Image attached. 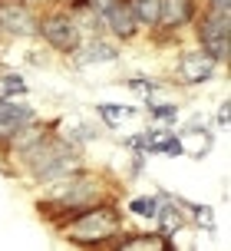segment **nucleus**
I'll return each mask as SVG.
<instances>
[{
  "label": "nucleus",
  "mask_w": 231,
  "mask_h": 251,
  "mask_svg": "<svg viewBox=\"0 0 231 251\" xmlns=\"http://www.w3.org/2000/svg\"><path fill=\"white\" fill-rule=\"evenodd\" d=\"M30 96V83L20 70L0 66V100H26Z\"/></svg>",
  "instance_id": "a211bd4d"
},
{
  "label": "nucleus",
  "mask_w": 231,
  "mask_h": 251,
  "mask_svg": "<svg viewBox=\"0 0 231 251\" xmlns=\"http://www.w3.org/2000/svg\"><path fill=\"white\" fill-rule=\"evenodd\" d=\"M119 86H126L129 93H136L142 100H155L162 89H172V83L168 79H155V76H122Z\"/></svg>",
  "instance_id": "aec40b11"
},
{
  "label": "nucleus",
  "mask_w": 231,
  "mask_h": 251,
  "mask_svg": "<svg viewBox=\"0 0 231 251\" xmlns=\"http://www.w3.org/2000/svg\"><path fill=\"white\" fill-rule=\"evenodd\" d=\"M192 40L202 53H208L211 60L228 70L231 60V13H215V10H198L192 24Z\"/></svg>",
  "instance_id": "39448f33"
},
{
  "label": "nucleus",
  "mask_w": 231,
  "mask_h": 251,
  "mask_svg": "<svg viewBox=\"0 0 231 251\" xmlns=\"http://www.w3.org/2000/svg\"><path fill=\"white\" fill-rule=\"evenodd\" d=\"M86 3H90L92 10H96V17H99V13H103L106 7H109V3H113V0H86Z\"/></svg>",
  "instance_id": "b1692460"
},
{
  "label": "nucleus",
  "mask_w": 231,
  "mask_h": 251,
  "mask_svg": "<svg viewBox=\"0 0 231 251\" xmlns=\"http://www.w3.org/2000/svg\"><path fill=\"white\" fill-rule=\"evenodd\" d=\"M185 218H188V228H198V231H215V208H211V205H202V201H185Z\"/></svg>",
  "instance_id": "412c9836"
},
{
  "label": "nucleus",
  "mask_w": 231,
  "mask_h": 251,
  "mask_svg": "<svg viewBox=\"0 0 231 251\" xmlns=\"http://www.w3.org/2000/svg\"><path fill=\"white\" fill-rule=\"evenodd\" d=\"M122 50L126 47H119L116 40H109L106 33H92V37H83L76 43V50L66 56L69 63V70H99V66H116V63H122Z\"/></svg>",
  "instance_id": "6e6552de"
},
{
  "label": "nucleus",
  "mask_w": 231,
  "mask_h": 251,
  "mask_svg": "<svg viewBox=\"0 0 231 251\" xmlns=\"http://www.w3.org/2000/svg\"><path fill=\"white\" fill-rule=\"evenodd\" d=\"M103 251H179L175 241L159 235V231H136V228H126L116 241H109Z\"/></svg>",
  "instance_id": "4468645a"
},
{
  "label": "nucleus",
  "mask_w": 231,
  "mask_h": 251,
  "mask_svg": "<svg viewBox=\"0 0 231 251\" xmlns=\"http://www.w3.org/2000/svg\"><path fill=\"white\" fill-rule=\"evenodd\" d=\"M159 195H162V201H159V212L152 218V228L159 235L175 241V235H182L188 228V218H185V201L188 199H182L175 192H165V188H159Z\"/></svg>",
  "instance_id": "ddd939ff"
},
{
  "label": "nucleus",
  "mask_w": 231,
  "mask_h": 251,
  "mask_svg": "<svg viewBox=\"0 0 231 251\" xmlns=\"http://www.w3.org/2000/svg\"><path fill=\"white\" fill-rule=\"evenodd\" d=\"M50 126H53L56 136H63L66 142H73L83 152L103 139V126L96 123V119H90V116H83V113H73V109H66L63 116L50 119Z\"/></svg>",
  "instance_id": "f8f14e48"
},
{
  "label": "nucleus",
  "mask_w": 231,
  "mask_h": 251,
  "mask_svg": "<svg viewBox=\"0 0 231 251\" xmlns=\"http://www.w3.org/2000/svg\"><path fill=\"white\" fill-rule=\"evenodd\" d=\"M40 3L33 0H0V30L7 43H37Z\"/></svg>",
  "instance_id": "0eeeda50"
},
{
  "label": "nucleus",
  "mask_w": 231,
  "mask_h": 251,
  "mask_svg": "<svg viewBox=\"0 0 231 251\" xmlns=\"http://www.w3.org/2000/svg\"><path fill=\"white\" fill-rule=\"evenodd\" d=\"M92 116H96V123L103 126V129L116 132V129H122L129 119L142 116V109L139 106H129V102H96V106H92Z\"/></svg>",
  "instance_id": "2eb2a0df"
},
{
  "label": "nucleus",
  "mask_w": 231,
  "mask_h": 251,
  "mask_svg": "<svg viewBox=\"0 0 231 251\" xmlns=\"http://www.w3.org/2000/svg\"><path fill=\"white\" fill-rule=\"evenodd\" d=\"M53 126H50V119H43V116H37V119H30V123H23L17 132H13L3 146H0V165H3V172L7 176H13V169H17V162L23 159L26 152L37 146L40 139L50 132Z\"/></svg>",
  "instance_id": "9d476101"
},
{
  "label": "nucleus",
  "mask_w": 231,
  "mask_h": 251,
  "mask_svg": "<svg viewBox=\"0 0 231 251\" xmlns=\"http://www.w3.org/2000/svg\"><path fill=\"white\" fill-rule=\"evenodd\" d=\"M83 40L73 13L63 7V0H53L46 7H40V20H37V43L46 53H56V56H69L76 50V43Z\"/></svg>",
  "instance_id": "20e7f679"
},
{
  "label": "nucleus",
  "mask_w": 231,
  "mask_h": 251,
  "mask_svg": "<svg viewBox=\"0 0 231 251\" xmlns=\"http://www.w3.org/2000/svg\"><path fill=\"white\" fill-rule=\"evenodd\" d=\"M159 201H162V195H159V188H155V192H139V195H129V199H126V201H119V205H122L126 218L152 222L155 212H159Z\"/></svg>",
  "instance_id": "f3484780"
},
{
  "label": "nucleus",
  "mask_w": 231,
  "mask_h": 251,
  "mask_svg": "<svg viewBox=\"0 0 231 251\" xmlns=\"http://www.w3.org/2000/svg\"><path fill=\"white\" fill-rule=\"evenodd\" d=\"M221 73H225V66H218L198 47H179L175 50V60H172V86L175 89L211 86L215 79H221Z\"/></svg>",
  "instance_id": "423d86ee"
},
{
  "label": "nucleus",
  "mask_w": 231,
  "mask_h": 251,
  "mask_svg": "<svg viewBox=\"0 0 231 251\" xmlns=\"http://www.w3.org/2000/svg\"><path fill=\"white\" fill-rule=\"evenodd\" d=\"M215 126H218V129H228V102H218V109H215Z\"/></svg>",
  "instance_id": "5701e85b"
},
{
  "label": "nucleus",
  "mask_w": 231,
  "mask_h": 251,
  "mask_svg": "<svg viewBox=\"0 0 231 251\" xmlns=\"http://www.w3.org/2000/svg\"><path fill=\"white\" fill-rule=\"evenodd\" d=\"M53 228L66 245H73L79 251H103L109 241H116L126 231V212L119 201H103V205L86 208V212L60 218Z\"/></svg>",
  "instance_id": "f03ea898"
},
{
  "label": "nucleus",
  "mask_w": 231,
  "mask_h": 251,
  "mask_svg": "<svg viewBox=\"0 0 231 251\" xmlns=\"http://www.w3.org/2000/svg\"><path fill=\"white\" fill-rule=\"evenodd\" d=\"M83 162H86V152L76 149L73 142H66L63 136H56V132L50 129V132L17 162L13 178H23L26 185L37 192V188H43L46 182L66 176V172H73V169H79Z\"/></svg>",
  "instance_id": "7ed1b4c3"
},
{
  "label": "nucleus",
  "mask_w": 231,
  "mask_h": 251,
  "mask_svg": "<svg viewBox=\"0 0 231 251\" xmlns=\"http://www.w3.org/2000/svg\"><path fill=\"white\" fill-rule=\"evenodd\" d=\"M202 10H215V13H231V0H198Z\"/></svg>",
  "instance_id": "4be33fe9"
},
{
  "label": "nucleus",
  "mask_w": 231,
  "mask_h": 251,
  "mask_svg": "<svg viewBox=\"0 0 231 251\" xmlns=\"http://www.w3.org/2000/svg\"><path fill=\"white\" fill-rule=\"evenodd\" d=\"M142 116H145L152 126H168V129H175V123L182 119V102H175V100H145Z\"/></svg>",
  "instance_id": "dca6fc26"
},
{
  "label": "nucleus",
  "mask_w": 231,
  "mask_h": 251,
  "mask_svg": "<svg viewBox=\"0 0 231 251\" xmlns=\"http://www.w3.org/2000/svg\"><path fill=\"white\" fill-rule=\"evenodd\" d=\"M99 24H103V33L109 40H116L119 47H132L142 40V26L136 20V13L129 7V0H113L103 13H99Z\"/></svg>",
  "instance_id": "9b49d317"
},
{
  "label": "nucleus",
  "mask_w": 231,
  "mask_h": 251,
  "mask_svg": "<svg viewBox=\"0 0 231 251\" xmlns=\"http://www.w3.org/2000/svg\"><path fill=\"white\" fill-rule=\"evenodd\" d=\"M129 7H132V13H136V20H139L142 33H145V37H152L155 30H159L162 0H129Z\"/></svg>",
  "instance_id": "6ab92c4d"
},
{
  "label": "nucleus",
  "mask_w": 231,
  "mask_h": 251,
  "mask_svg": "<svg viewBox=\"0 0 231 251\" xmlns=\"http://www.w3.org/2000/svg\"><path fill=\"white\" fill-rule=\"evenodd\" d=\"M0 66H3V53H0Z\"/></svg>",
  "instance_id": "a878e982"
},
{
  "label": "nucleus",
  "mask_w": 231,
  "mask_h": 251,
  "mask_svg": "<svg viewBox=\"0 0 231 251\" xmlns=\"http://www.w3.org/2000/svg\"><path fill=\"white\" fill-rule=\"evenodd\" d=\"M103 201H122L119 199V182L106 169H96L90 162H83L79 169L37 188V212L50 225H56L60 218H69L76 212H86L92 205H103Z\"/></svg>",
  "instance_id": "f257e3e1"
},
{
  "label": "nucleus",
  "mask_w": 231,
  "mask_h": 251,
  "mask_svg": "<svg viewBox=\"0 0 231 251\" xmlns=\"http://www.w3.org/2000/svg\"><path fill=\"white\" fill-rule=\"evenodd\" d=\"M202 10V3L198 0H162V17H159V30H155L152 43H179L188 30H192L195 17Z\"/></svg>",
  "instance_id": "1a4fd4ad"
},
{
  "label": "nucleus",
  "mask_w": 231,
  "mask_h": 251,
  "mask_svg": "<svg viewBox=\"0 0 231 251\" xmlns=\"http://www.w3.org/2000/svg\"><path fill=\"white\" fill-rule=\"evenodd\" d=\"M3 47H7V37H3V30H0V53H3Z\"/></svg>",
  "instance_id": "393cba45"
}]
</instances>
